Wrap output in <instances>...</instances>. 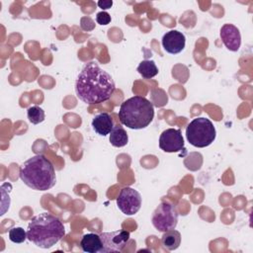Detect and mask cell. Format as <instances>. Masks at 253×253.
Segmentation results:
<instances>
[{"label":"cell","mask_w":253,"mask_h":253,"mask_svg":"<svg viewBox=\"0 0 253 253\" xmlns=\"http://www.w3.org/2000/svg\"><path fill=\"white\" fill-rule=\"evenodd\" d=\"M64 235L65 228L62 221L57 216L47 212L34 216L28 224L27 237L40 248L52 247Z\"/></svg>","instance_id":"2"},{"label":"cell","mask_w":253,"mask_h":253,"mask_svg":"<svg viewBox=\"0 0 253 253\" xmlns=\"http://www.w3.org/2000/svg\"><path fill=\"white\" fill-rule=\"evenodd\" d=\"M220 39L225 47L231 51H237L241 45V35L237 27L232 24H224L219 32Z\"/></svg>","instance_id":"11"},{"label":"cell","mask_w":253,"mask_h":253,"mask_svg":"<svg viewBox=\"0 0 253 253\" xmlns=\"http://www.w3.org/2000/svg\"><path fill=\"white\" fill-rule=\"evenodd\" d=\"M97 4L101 9L107 10L113 6V1L112 0H103V1H99Z\"/></svg>","instance_id":"20"},{"label":"cell","mask_w":253,"mask_h":253,"mask_svg":"<svg viewBox=\"0 0 253 253\" xmlns=\"http://www.w3.org/2000/svg\"><path fill=\"white\" fill-rule=\"evenodd\" d=\"M91 125L96 133L101 136H106L107 134H110L111 130L113 129L114 121L110 114L100 113L93 118Z\"/></svg>","instance_id":"12"},{"label":"cell","mask_w":253,"mask_h":253,"mask_svg":"<svg viewBox=\"0 0 253 253\" xmlns=\"http://www.w3.org/2000/svg\"><path fill=\"white\" fill-rule=\"evenodd\" d=\"M27 116H28L29 121L34 125H38V124L43 122L44 118H45L44 111L39 106L30 107L27 110Z\"/></svg>","instance_id":"17"},{"label":"cell","mask_w":253,"mask_h":253,"mask_svg":"<svg viewBox=\"0 0 253 253\" xmlns=\"http://www.w3.org/2000/svg\"><path fill=\"white\" fill-rule=\"evenodd\" d=\"M116 90L113 77L95 61L86 63L75 80V93L79 100L96 105L108 101Z\"/></svg>","instance_id":"1"},{"label":"cell","mask_w":253,"mask_h":253,"mask_svg":"<svg viewBox=\"0 0 253 253\" xmlns=\"http://www.w3.org/2000/svg\"><path fill=\"white\" fill-rule=\"evenodd\" d=\"M186 44L185 35L177 30H171L162 37V46L170 54L180 53Z\"/></svg>","instance_id":"10"},{"label":"cell","mask_w":253,"mask_h":253,"mask_svg":"<svg viewBox=\"0 0 253 253\" xmlns=\"http://www.w3.org/2000/svg\"><path fill=\"white\" fill-rule=\"evenodd\" d=\"M19 175L25 185L37 191H47L56 183L54 167L42 154L26 160L20 167Z\"/></svg>","instance_id":"3"},{"label":"cell","mask_w":253,"mask_h":253,"mask_svg":"<svg viewBox=\"0 0 253 253\" xmlns=\"http://www.w3.org/2000/svg\"><path fill=\"white\" fill-rule=\"evenodd\" d=\"M137 72L145 79L153 78L158 74V68L153 60H142L137 66Z\"/></svg>","instance_id":"16"},{"label":"cell","mask_w":253,"mask_h":253,"mask_svg":"<svg viewBox=\"0 0 253 253\" xmlns=\"http://www.w3.org/2000/svg\"><path fill=\"white\" fill-rule=\"evenodd\" d=\"M9 239L14 243H23L27 237V231L23 227H12L8 232Z\"/></svg>","instance_id":"18"},{"label":"cell","mask_w":253,"mask_h":253,"mask_svg":"<svg viewBox=\"0 0 253 253\" xmlns=\"http://www.w3.org/2000/svg\"><path fill=\"white\" fill-rule=\"evenodd\" d=\"M159 147L164 152H179L184 149V138L179 128H166L159 137Z\"/></svg>","instance_id":"9"},{"label":"cell","mask_w":253,"mask_h":253,"mask_svg":"<svg viewBox=\"0 0 253 253\" xmlns=\"http://www.w3.org/2000/svg\"><path fill=\"white\" fill-rule=\"evenodd\" d=\"M81 249L87 253H97L102 249V240L99 234L86 233L80 241Z\"/></svg>","instance_id":"13"},{"label":"cell","mask_w":253,"mask_h":253,"mask_svg":"<svg viewBox=\"0 0 253 253\" xmlns=\"http://www.w3.org/2000/svg\"><path fill=\"white\" fill-rule=\"evenodd\" d=\"M117 206L123 213L133 215L141 207V196L132 188H123L117 198Z\"/></svg>","instance_id":"7"},{"label":"cell","mask_w":253,"mask_h":253,"mask_svg":"<svg viewBox=\"0 0 253 253\" xmlns=\"http://www.w3.org/2000/svg\"><path fill=\"white\" fill-rule=\"evenodd\" d=\"M96 21L99 25L105 26V25H108L111 22V16H110L109 13H107L105 11H102V12L97 13Z\"/></svg>","instance_id":"19"},{"label":"cell","mask_w":253,"mask_h":253,"mask_svg":"<svg viewBox=\"0 0 253 253\" xmlns=\"http://www.w3.org/2000/svg\"><path fill=\"white\" fill-rule=\"evenodd\" d=\"M215 136L216 130L213 124L204 117L194 119L186 128L187 140L195 147L204 148L211 145Z\"/></svg>","instance_id":"5"},{"label":"cell","mask_w":253,"mask_h":253,"mask_svg":"<svg viewBox=\"0 0 253 253\" xmlns=\"http://www.w3.org/2000/svg\"><path fill=\"white\" fill-rule=\"evenodd\" d=\"M102 240L101 253L121 252L129 240V232L124 229L99 234Z\"/></svg>","instance_id":"8"},{"label":"cell","mask_w":253,"mask_h":253,"mask_svg":"<svg viewBox=\"0 0 253 253\" xmlns=\"http://www.w3.org/2000/svg\"><path fill=\"white\" fill-rule=\"evenodd\" d=\"M161 243L166 250L172 251L179 247L181 243V234L175 229L167 230L161 237Z\"/></svg>","instance_id":"14"},{"label":"cell","mask_w":253,"mask_h":253,"mask_svg":"<svg viewBox=\"0 0 253 253\" xmlns=\"http://www.w3.org/2000/svg\"><path fill=\"white\" fill-rule=\"evenodd\" d=\"M153 104L144 97L133 96L124 101L120 107V122L128 128L141 129L153 120Z\"/></svg>","instance_id":"4"},{"label":"cell","mask_w":253,"mask_h":253,"mask_svg":"<svg viewBox=\"0 0 253 253\" xmlns=\"http://www.w3.org/2000/svg\"><path fill=\"white\" fill-rule=\"evenodd\" d=\"M109 140L111 144L115 147H123L126 145L128 141V136L126 129L121 126H114L110 132Z\"/></svg>","instance_id":"15"},{"label":"cell","mask_w":253,"mask_h":253,"mask_svg":"<svg viewBox=\"0 0 253 253\" xmlns=\"http://www.w3.org/2000/svg\"><path fill=\"white\" fill-rule=\"evenodd\" d=\"M151 222L158 231L175 229L178 223V211L175 206L168 202L160 203L152 213Z\"/></svg>","instance_id":"6"}]
</instances>
